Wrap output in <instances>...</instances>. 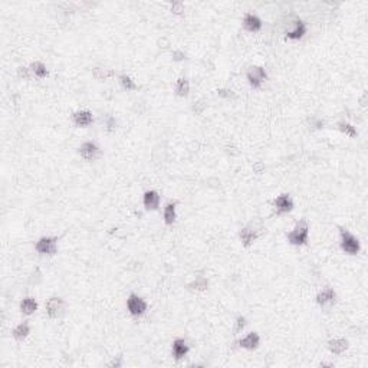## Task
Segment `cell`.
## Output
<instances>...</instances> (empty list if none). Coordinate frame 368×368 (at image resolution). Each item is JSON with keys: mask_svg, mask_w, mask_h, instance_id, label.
Segmentation results:
<instances>
[{"mask_svg": "<svg viewBox=\"0 0 368 368\" xmlns=\"http://www.w3.org/2000/svg\"><path fill=\"white\" fill-rule=\"evenodd\" d=\"M311 236V228H309L308 219H301L295 223V226L286 233V240L290 246L302 248L307 246Z\"/></svg>", "mask_w": 368, "mask_h": 368, "instance_id": "1", "label": "cell"}, {"mask_svg": "<svg viewBox=\"0 0 368 368\" xmlns=\"http://www.w3.org/2000/svg\"><path fill=\"white\" fill-rule=\"evenodd\" d=\"M339 248L348 256H357L362 250L361 240L348 229H339Z\"/></svg>", "mask_w": 368, "mask_h": 368, "instance_id": "2", "label": "cell"}, {"mask_svg": "<svg viewBox=\"0 0 368 368\" xmlns=\"http://www.w3.org/2000/svg\"><path fill=\"white\" fill-rule=\"evenodd\" d=\"M161 204V196L157 190L150 189L142 194V206L147 211H157Z\"/></svg>", "mask_w": 368, "mask_h": 368, "instance_id": "13", "label": "cell"}, {"mask_svg": "<svg viewBox=\"0 0 368 368\" xmlns=\"http://www.w3.org/2000/svg\"><path fill=\"white\" fill-rule=\"evenodd\" d=\"M327 348L332 355H342L345 351H348L349 341L344 337H337V338L329 339Z\"/></svg>", "mask_w": 368, "mask_h": 368, "instance_id": "17", "label": "cell"}, {"mask_svg": "<svg viewBox=\"0 0 368 368\" xmlns=\"http://www.w3.org/2000/svg\"><path fill=\"white\" fill-rule=\"evenodd\" d=\"M16 77L19 78L20 81H30L33 78L32 72H30L29 66L26 65H19L18 69H16Z\"/></svg>", "mask_w": 368, "mask_h": 368, "instance_id": "30", "label": "cell"}, {"mask_svg": "<svg viewBox=\"0 0 368 368\" xmlns=\"http://www.w3.org/2000/svg\"><path fill=\"white\" fill-rule=\"evenodd\" d=\"M30 331H32V327H30L29 321H22L12 329V337L18 342H23L30 335Z\"/></svg>", "mask_w": 368, "mask_h": 368, "instance_id": "20", "label": "cell"}, {"mask_svg": "<svg viewBox=\"0 0 368 368\" xmlns=\"http://www.w3.org/2000/svg\"><path fill=\"white\" fill-rule=\"evenodd\" d=\"M91 73H92V78L98 82H104V81L115 78V70L111 69V68H105V66H94Z\"/></svg>", "mask_w": 368, "mask_h": 368, "instance_id": "24", "label": "cell"}, {"mask_svg": "<svg viewBox=\"0 0 368 368\" xmlns=\"http://www.w3.org/2000/svg\"><path fill=\"white\" fill-rule=\"evenodd\" d=\"M216 92H217V97H219L220 100H223V101L236 100V92H235V91H232L230 88H219V90L216 91Z\"/></svg>", "mask_w": 368, "mask_h": 368, "instance_id": "31", "label": "cell"}, {"mask_svg": "<svg viewBox=\"0 0 368 368\" xmlns=\"http://www.w3.org/2000/svg\"><path fill=\"white\" fill-rule=\"evenodd\" d=\"M245 75H246V81H248V84L250 85L252 90H260L263 87V84L269 78L268 70H266L265 66H262V65H252V66H249Z\"/></svg>", "mask_w": 368, "mask_h": 368, "instance_id": "6", "label": "cell"}, {"mask_svg": "<svg viewBox=\"0 0 368 368\" xmlns=\"http://www.w3.org/2000/svg\"><path fill=\"white\" fill-rule=\"evenodd\" d=\"M335 127H337V129H338L342 135H345V137H348V138H351V139L358 138V135H359L358 128H357L354 124H351L349 121L339 120L338 122H337V125H335Z\"/></svg>", "mask_w": 368, "mask_h": 368, "instance_id": "21", "label": "cell"}, {"mask_svg": "<svg viewBox=\"0 0 368 368\" xmlns=\"http://www.w3.org/2000/svg\"><path fill=\"white\" fill-rule=\"evenodd\" d=\"M177 222V203L167 201L163 207V223L166 226H173Z\"/></svg>", "mask_w": 368, "mask_h": 368, "instance_id": "18", "label": "cell"}, {"mask_svg": "<svg viewBox=\"0 0 368 368\" xmlns=\"http://www.w3.org/2000/svg\"><path fill=\"white\" fill-rule=\"evenodd\" d=\"M125 307H127V311H128V314L132 318H141L149 311V302L142 297H139L138 293L131 292L127 297Z\"/></svg>", "mask_w": 368, "mask_h": 368, "instance_id": "5", "label": "cell"}, {"mask_svg": "<svg viewBox=\"0 0 368 368\" xmlns=\"http://www.w3.org/2000/svg\"><path fill=\"white\" fill-rule=\"evenodd\" d=\"M337 299H338L337 290L331 286H327L318 290V293L315 295V304L322 309H329L335 305Z\"/></svg>", "mask_w": 368, "mask_h": 368, "instance_id": "11", "label": "cell"}, {"mask_svg": "<svg viewBox=\"0 0 368 368\" xmlns=\"http://www.w3.org/2000/svg\"><path fill=\"white\" fill-rule=\"evenodd\" d=\"M45 314L49 319H60L65 314H66V301L58 297V295H52L46 299L45 302Z\"/></svg>", "mask_w": 368, "mask_h": 368, "instance_id": "4", "label": "cell"}, {"mask_svg": "<svg viewBox=\"0 0 368 368\" xmlns=\"http://www.w3.org/2000/svg\"><path fill=\"white\" fill-rule=\"evenodd\" d=\"M29 68L33 78H36V80H46L49 77V69H48L46 63L42 60H33L29 65Z\"/></svg>", "mask_w": 368, "mask_h": 368, "instance_id": "23", "label": "cell"}, {"mask_svg": "<svg viewBox=\"0 0 368 368\" xmlns=\"http://www.w3.org/2000/svg\"><path fill=\"white\" fill-rule=\"evenodd\" d=\"M78 154H80L81 159L85 160L87 163H92V161H97V160L101 159L102 150L97 144V141L87 139L78 147Z\"/></svg>", "mask_w": 368, "mask_h": 368, "instance_id": "9", "label": "cell"}, {"mask_svg": "<svg viewBox=\"0 0 368 368\" xmlns=\"http://www.w3.org/2000/svg\"><path fill=\"white\" fill-rule=\"evenodd\" d=\"M59 243L56 236H42L35 243V250L39 256L45 258H53L58 253Z\"/></svg>", "mask_w": 368, "mask_h": 368, "instance_id": "7", "label": "cell"}, {"mask_svg": "<svg viewBox=\"0 0 368 368\" xmlns=\"http://www.w3.org/2000/svg\"><path fill=\"white\" fill-rule=\"evenodd\" d=\"M249 321L248 318L245 317V315H238L236 319H235V322H233V335H239L242 334L245 328L248 327Z\"/></svg>", "mask_w": 368, "mask_h": 368, "instance_id": "28", "label": "cell"}, {"mask_svg": "<svg viewBox=\"0 0 368 368\" xmlns=\"http://www.w3.org/2000/svg\"><path fill=\"white\" fill-rule=\"evenodd\" d=\"M190 352V345L184 338H174L171 342V355L176 361H181Z\"/></svg>", "mask_w": 368, "mask_h": 368, "instance_id": "14", "label": "cell"}, {"mask_svg": "<svg viewBox=\"0 0 368 368\" xmlns=\"http://www.w3.org/2000/svg\"><path fill=\"white\" fill-rule=\"evenodd\" d=\"M288 29L283 32L285 39L292 40V42H298L305 38V35L308 33V23L302 18H299L298 15H292V19L288 20Z\"/></svg>", "mask_w": 368, "mask_h": 368, "instance_id": "3", "label": "cell"}, {"mask_svg": "<svg viewBox=\"0 0 368 368\" xmlns=\"http://www.w3.org/2000/svg\"><path fill=\"white\" fill-rule=\"evenodd\" d=\"M240 23H242V28L246 32H249V33H259L260 30L263 29V20H262V18L259 15H256V13L250 12V10L243 13Z\"/></svg>", "mask_w": 368, "mask_h": 368, "instance_id": "10", "label": "cell"}, {"mask_svg": "<svg viewBox=\"0 0 368 368\" xmlns=\"http://www.w3.org/2000/svg\"><path fill=\"white\" fill-rule=\"evenodd\" d=\"M260 342H262L260 334L256 332V331H250L245 337H242L238 341V345L242 349H246V351H255V349L259 348Z\"/></svg>", "mask_w": 368, "mask_h": 368, "instance_id": "15", "label": "cell"}, {"mask_svg": "<svg viewBox=\"0 0 368 368\" xmlns=\"http://www.w3.org/2000/svg\"><path fill=\"white\" fill-rule=\"evenodd\" d=\"M105 129H107V132H115V129H117V118L114 115H107V118H105Z\"/></svg>", "mask_w": 368, "mask_h": 368, "instance_id": "33", "label": "cell"}, {"mask_svg": "<svg viewBox=\"0 0 368 368\" xmlns=\"http://www.w3.org/2000/svg\"><path fill=\"white\" fill-rule=\"evenodd\" d=\"M124 365V355L122 354H117L115 357H112L111 361L107 364V367L110 368H121Z\"/></svg>", "mask_w": 368, "mask_h": 368, "instance_id": "34", "label": "cell"}, {"mask_svg": "<svg viewBox=\"0 0 368 368\" xmlns=\"http://www.w3.org/2000/svg\"><path fill=\"white\" fill-rule=\"evenodd\" d=\"M38 308H39V302H38V299L35 298V297H25V298L20 299V314H23L26 317H30V315H33L38 311Z\"/></svg>", "mask_w": 368, "mask_h": 368, "instance_id": "19", "label": "cell"}, {"mask_svg": "<svg viewBox=\"0 0 368 368\" xmlns=\"http://www.w3.org/2000/svg\"><path fill=\"white\" fill-rule=\"evenodd\" d=\"M70 120L73 122L75 127L78 128H88L94 124V114L90 110H77L75 112H72L70 115Z\"/></svg>", "mask_w": 368, "mask_h": 368, "instance_id": "12", "label": "cell"}, {"mask_svg": "<svg viewBox=\"0 0 368 368\" xmlns=\"http://www.w3.org/2000/svg\"><path fill=\"white\" fill-rule=\"evenodd\" d=\"M117 80H118V84H120L121 88L125 91V92H135V91H138V84L135 82L134 78H131L128 73H120L117 77Z\"/></svg>", "mask_w": 368, "mask_h": 368, "instance_id": "26", "label": "cell"}, {"mask_svg": "<svg viewBox=\"0 0 368 368\" xmlns=\"http://www.w3.org/2000/svg\"><path fill=\"white\" fill-rule=\"evenodd\" d=\"M252 170H253V173H255V174H263V173H265V170H266V166H265V163H263V161L258 160V161H255V163H253Z\"/></svg>", "mask_w": 368, "mask_h": 368, "instance_id": "35", "label": "cell"}, {"mask_svg": "<svg viewBox=\"0 0 368 368\" xmlns=\"http://www.w3.org/2000/svg\"><path fill=\"white\" fill-rule=\"evenodd\" d=\"M258 230L252 228V226H245V228H242L239 230V240L243 248L249 249L250 246H253V243L258 240Z\"/></svg>", "mask_w": 368, "mask_h": 368, "instance_id": "16", "label": "cell"}, {"mask_svg": "<svg viewBox=\"0 0 368 368\" xmlns=\"http://www.w3.org/2000/svg\"><path fill=\"white\" fill-rule=\"evenodd\" d=\"M171 59H173V62H176V63L184 62V60L187 59V53L181 49H173L171 50Z\"/></svg>", "mask_w": 368, "mask_h": 368, "instance_id": "32", "label": "cell"}, {"mask_svg": "<svg viewBox=\"0 0 368 368\" xmlns=\"http://www.w3.org/2000/svg\"><path fill=\"white\" fill-rule=\"evenodd\" d=\"M272 209L276 216H285L295 209V201L288 193H280L272 200Z\"/></svg>", "mask_w": 368, "mask_h": 368, "instance_id": "8", "label": "cell"}, {"mask_svg": "<svg viewBox=\"0 0 368 368\" xmlns=\"http://www.w3.org/2000/svg\"><path fill=\"white\" fill-rule=\"evenodd\" d=\"M190 91H191V85H190L189 78L179 77L176 80V84H174V94H176V97H179V98H187L190 95Z\"/></svg>", "mask_w": 368, "mask_h": 368, "instance_id": "22", "label": "cell"}, {"mask_svg": "<svg viewBox=\"0 0 368 368\" xmlns=\"http://www.w3.org/2000/svg\"><path fill=\"white\" fill-rule=\"evenodd\" d=\"M191 112L194 114V115H203L206 110H207V102L204 100H196L193 104H191Z\"/></svg>", "mask_w": 368, "mask_h": 368, "instance_id": "29", "label": "cell"}, {"mask_svg": "<svg viewBox=\"0 0 368 368\" xmlns=\"http://www.w3.org/2000/svg\"><path fill=\"white\" fill-rule=\"evenodd\" d=\"M209 279L206 276H196L191 282L187 283V289L190 292H196V293H201V292H206L209 289Z\"/></svg>", "mask_w": 368, "mask_h": 368, "instance_id": "25", "label": "cell"}, {"mask_svg": "<svg viewBox=\"0 0 368 368\" xmlns=\"http://www.w3.org/2000/svg\"><path fill=\"white\" fill-rule=\"evenodd\" d=\"M169 12L173 16L181 18L186 13V3L181 2V0H173V2L169 3Z\"/></svg>", "mask_w": 368, "mask_h": 368, "instance_id": "27", "label": "cell"}]
</instances>
